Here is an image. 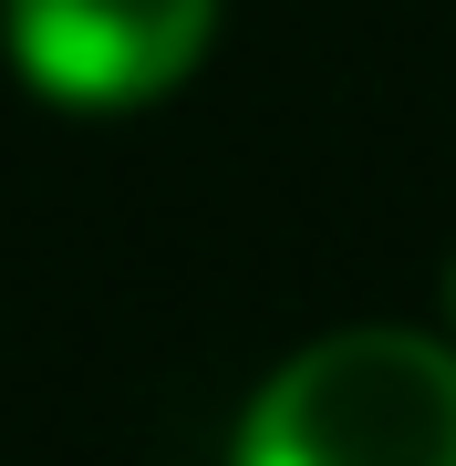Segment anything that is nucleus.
I'll return each instance as SVG.
<instances>
[{
	"label": "nucleus",
	"instance_id": "1",
	"mask_svg": "<svg viewBox=\"0 0 456 466\" xmlns=\"http://www.w3.org/2000/svg\"><path fill=\"white\" fill-rule=\"evenodd\" d=\"M228 466H456V342L321 332L249 394Z\"/></svg>",
	"mask_w": 456,
	"mask_h": 466
},
{
	"label": "nucleus",
	"instance_id": "2",
	"mask_svg": "<svg viewBox=\"0 0 456 466\" xmlns=\"http://www.w3.org/2000/svg\"><path fill=\"white\" fill-rule=\"evenodd\" d=\"M0 42L42 104L125 115L208 63L218 0H0Z\"/></svg>",
	"mask_w": 456,
	"mask_h": 466
},
{
	"label": "nucleus",
	"instance_id": "3",
	"mask_svg": "<svg viewBox=\"0 0 456 466\" xmlns=\"http://www.w3.org/2000/svg\"><path fill=\"white\" fill-rule=\"evenodd\" d=\"M446 321H456V269H446Z\"/></svg>",
	"mask_w": 456,
	"mask_h": 466
}]
</instances>
